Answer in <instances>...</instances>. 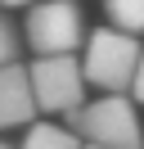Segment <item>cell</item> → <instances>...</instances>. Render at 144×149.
Segmentation results:
<instances>
[{"label": "cell", "mask_w": 144, "mask_h": 149, "mask_svg": "<svg viewBox=\"0 0 144 149\" xmlns=\"http://www.w3.org/2000/svg\"><path fill=\"white\" fill-rule=\"evenodd\" d=\"M140 41L126 36L117 27H99L86 36V54H81V77H86V91L95 86L99 95H126L135 81V68H140Z\"/></svg>", "instance_id": "obj_1"}, {"label": "cell", "mask_w": 144, "mask_h": 149, "mask_svg": "<svg viewBox=\"0 0 144 149\" xmlns=\"http://www.w3.org/2000/svg\"><path fill=\"white\" fill-rule=\"evenodd\" d=\"M72 131L90 149H144L140 113H135V100H126V95L86 100L81 113H72Z\"/></svg>", "instance_id": "obj_2"}, {"label": "cell", "mask_w": 144, "mask_h": 149, "mask_svg": "<svg viewBox=\"0 0 144 149\" xmlns=\"http://www.w3.org/2000/svg\"><path fill=\"white\" fill-rule=\"evenodd\" d=\"M23 36H27V45L36 50V59L72 54V50L86 41V23H81L77 0H41V5H32Z\"/></svg>", "instance_id": "obj_3"}, {"label": "cell", "mask_w": 144, "mask_h": 149, "mask_svg": "<svg viewBox=\"0 0 144 149\" xmlns=\"http://www.w3.org/2000/svg\"><path fill=\"white\" fill-rule=\"evenodd\" d=\"M32 77V100L36 113H81L86 104V77H81V59L77 54H59V59H36L27 68Z\"/></svg>", "instance_id": "obj_4"}, {"label": "cell", "mask_w": 144, "mask_h": 149, "mask_svg": "<svg viewBox=\"0 0 144 149\" xmlns=\"http://www.w3.org/2000/svg\"><path fill=\"white\" fill-rule=\"evenodd\" d=\"M36 122V100H32V77L23 63L0 68V131H14Z\"/></svg>", "instance_id": "obj_5"}, {"label": "cell", "mask_w": 144, "mask_h": 149, "mask_svg": "<svg viewBox=\"0 0 144 149\" xmlns=\"http://www.w3.org/2000/svg\"><path fill=\"white\" fill-rule=\"evenodd\" d=\"M18 149H81V140H77L72 127H59V122H32V131L23 136Z\"/></svg>", "instance_id": "obj_6"}, {"label": "cell", "mask_w": 144, "mask_h": 149, "mask_svg": "<svg viewBox=\"0 0 144 149\" xmlns=\"http://www.w3.org/2000/svg\"><path fill=\"white\" fill-rule=\"evenodd\" d=\"M104 14H108V27H117V32L140 41V32H144V0H104Z\"/></svg>", "instance_id": "obj_7"}, {"label": "cell", "mask_w": 144, "mask_h": 149, "mask_svg": "<svg viewBox=\"0 0 144 149\" xmlns=\"http://www.w3.org/2000/svg\"><path fill=\"white\" fill-rule=\"evenodd\" d=\"M18 50H23V36H18V27L0 14V68L18 63Z\"/></svg>", "instance_id": "obj_8"}, {"label": "cell", "mask_w": 144, "mask_h": 149, "mask_svg": "<svg viewBox=\"0 0 144 149\" xmlns=\"http://www.w3.org/2000/svg\"><path fill=\"white\" fill-rule=\"evenodd\" d=\"M131 100L144 104V54H140V68H135V81H131Z\"/></svg>", "instance_id": "obj_9"}, {"label": "cell", "mask_w": 144, "mask_h": 149, "mask_svg": "<svg viewBox=\"0 0 144 149\" xmlns=\"http://www.w3.org/2000/svg\"><path fill=\"white\" fill-rule=\"evenodd\" d=\"M0 5H9V9H32V5H41V0H0Z\"/></svg>", "instance_id": "obj_10"}, {"label": "cell", "mask_w": 144, "mask_h": 149, "mask_svg": "<svg viewBox=\"0 0 144 149\" xmlns=\"http://www.w3.org/2000/svg\"><path fill=\"white\" fill-rule=\"evenodd\" d=\"M0 149H9V145H5V140H0Z\"/></svg>", "instance_id": "obj_11"}, {"label": "cell", "mask_w": 144, "mask_h": 149, "mask_svg": "<svg viewBox=\"0 0 144 149\" xmlns=\"http://www.w3.org/2000/svg\"><path fill=\"white\" fill-rule=\"evenodd\" d=\"M81 149H90V145H81Z\"/></svg>", "instance_id": "obj_12"}]
</instances>
